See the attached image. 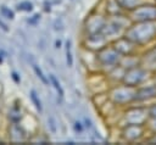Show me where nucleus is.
I'll use <instances>...</instances> for the list:
<instances>
[{"label":"nucleus","mask_w":156,"mask_h":145,"mask_svg":"<svg viewBox=\"0 0 156 145\" xmlns=\"http://www.w3.org/2000/svg\"><path fill=\"white\" fill-rule=\"evenodd\" d=\"M138 46H145L156 40V21L132 22L124 34Z\"/></svg>","instance_id":"f257e3e1"},{"label":"nucleus","mask_w":156,"mask_h":145,"mask_svg":"<svg viewBox=\"0 0 156 145\" xmlns=\"http://www.w3.org/2000/svg\"><path fill=\"white\" fill-rule=\"evenodd\" d=\"M132 21L128 17V13H119L113 16H107L105 26L101 30V33L107 38V40L111 43L118 37L123 35L126 29L130 26Z\"/></svg>","instance_id":"f03ea898"},{"label":"nucleus","mask_w":156,"mask_h":145,"mask_svg":"<svg viewBox=\"0 0 156 145\" xmlns=\"http://www.w3.org/2000/svg\"><path fill=\"white\" fill-rule=\"evenodd\" d=\"M135 93L136 88L117 83L107 91V97L117 107H127L135 102Z\"/></svg>","instance_id":"7ed1b4c3"},{"label":"nucleus","mask_w":156,"mask_h":145,"mask_svg":"<svg viewBox=\"0 0 156 145\" xmlns=\"http://www.w3.org/2000/svg\"><path fill=\"white\" fill-rule=\"evenodd\" d=\"M121 58H122V55L111 45V43L106 45L105 48H102L101 50L95 52V60H96L98 68L104 71L105 73L110 71L111 68H113L115 66L119 65Z\"/></svg>","instance_id":"20e7f679"},{"label":"nucleus","mask_w":156,"mask_h":145,"mask_svg":"<svg viewBox=\"0 0 156 145\" xmlns=\"http://www.w3.org/2000/svg\"><path fill=\"white\" fill-rule=\"evenodd\" d=\"M151 76H152V71L141 63V65H138L135 67L126 69L122 83L127 84L129 87L138 88V87L145 84L151 78Z\"/></svg>","instance_id":"39448f33"},{"label":"nucleus","mask_w":156,"mask_h":145,"mask_svg":"<svg viewBox=\"0 0 156 145\" xmlns=\"http://www.w3.org/2000/svg\"><path fill=\"white\" fill-rule=\"evenodd\" d=\"M149 118L147 106L143 104H132L127 106L122 115V122L124 124H146Z\"/></svg>","instance_id":"423d86ee"},{"label":"nucleus","mask_w":156,"mask_h":145,"mask_svg":"<svg viewBox=\"0 0 156 145\" xmlns=\"http://www.w3.org/2000/svg\"><path fill=\"white\" fill-rule=\"evenodd\" d=\"M128 17L132 22L156 21V2L150 1L138 6L135 10L128 12Z\"/></svg>","instance_id":"0eeeda50"},{"label":"nucleus","mask_w":156,"mask_h":145,"mask_svg":"<svg viewBox=\"0 0 156 145\" xmlns=\"http://www.w3.org/2000/svg\"><path fill=\"white\" fill-rule=\"evenodd\" d=\"M147 127L146 124H124L121 129V138L128 143H135L145 139Z\"/></svg>","instance_id":"6e6552de"},{"label":"nucleus","mask_w":156,"mask_h":145,"mask_svg":"<svg viewBox=\"0 0 156 145\" xmlns=\"http://www.w3.org/2000/svg\"><path fill=\"white\" fill-rule=\"evenodd\" d=\"M107 16L104 12H96L93 11L84 21V35L87 34H94L100 33L105 26Z\"/></svg>","instance_id":"1a4fd4ad"},{"label":"nucleus","mask_w":156,"mask_h":145,"mask_svg":"<svg viewBox=\"0 0 156 145\" xmlns=\"http://www.w3.org/2000/svg\"><path fill=\"white\" fill-rule=\"evenodd\" d=\"M108 44H110V41L107 40V38L101 32L84 35L83 41H82V46L89 52H96Z\"/></svg>","instance_id":"9d476101"},{"label":"nucleus","mask_w":156,"mask_h":145,"mask_svg":"<svg viewBox=\"0 0 156 145\" xmlns=\"http://www.w3.org/2000/svg\"><path fill=\"white\" fill-rule=\"evenodd\" d=\"M111 45L122 55V56H128V55H136L138 50L140 46H138L135 43H133L129 38L126 35H121L113 41H111Z\"/></svg>","instance_id":"9b49d317"},{"label":"nucleus","mask_w":156,"mask_h":145,"mask_svg":"<svg viewBox=\"0 0 156 145\" xmlns=\"http://www.w3.org/2000/svg\"><path fill=\"white\" fill-rule=\"evenodd\" d=\"M156 99V84H143L136 88L135 93V102L136 104H144L150 100ZM134 102V104H135Z\"/></svg>","instance_id":"f8f14e48"},{"label":"nucleus","mask_w":156,"mask_h":145,"mask_svg":"<svg viewBox=\"0 0 156 145\" xmlns=\"http://www.w3.org/2000/svg\"><path fill=\"white\" fill-rule=\"evenodd\" d=\"M9 138L12 143H21L27 139V132L26 129L18 124V123H12L9 127Z\"/></svg>","instance_id":"ddd939ff"},{"label":"nucleus","mask_w":156,"mask_h":145,"mask_svg":"<svg viewBox=\"0 0 156 145\" xmlns=\"http://www.w3.org/2000/svg\"><path fill=\"white\" fill-rule=\"evenodd\" d=\"M119 5V7L126 12H130L133 10H135L138 6L143 5V4H146V2H150V1H154V0H116Z\"/></svg>","instance_id":"4468645a"},{"label":"nucleus","mask_w":156,"mask_h":145,"mask_svg":"<svg viewBox=\"0 0 156 145\" xmlns=\"http://www.w3.org/2000/svg\"><path fill=\"white\" fill-rule=\"evenodd\" d=\"M104 13L106 16H113V15H119V13H124V11L119 7L118 2L116 0H106V5H105V10Z\"/></svg>","instance_id":"2eb2a0df"},{"label":"nucleus","mask_w":156,"mask_h":145,"mask_svg":"<svg viewBox=\"0 0 156 145\" xmlns=\"http://www.w3.org/2000/svg\"><path fill=\"white\" fill-rule=\"evenodd\" d=\"M49 82H50V84H51V85L55 88V90L57 91L58 96H60V97H62L65 93H63V88H62L61 83L58 82V79H57V78H56L54 74H50V76H49Z\"/></svg>","instance_id":"dca6fc26"},{"label":"nucleus","mask_w":156,"mask_h":145,"mask_svg":"<svg viewBox=\"0 0 156 145\" xmlns=\"http://www.w3.org/2000/svg\"><path fill=\"white\" fill-rule=\"evenodd\" d=\"M29 96H30V100H32V104L34 105V107H35L39 112H41V111H43V106H41V101H40V97H39V95H38V93H37L34 89H30Z\"/></svg>","instance_id":"f3484780"},{"label":"nucleus","mask_w":156,"mask_h":145,"mask_svg":"<svg viewBox=\"0 0 156 145\" xmlns=\"http://www.w3.org/2000/svg\"><path fill=\"white\" fill-rule=\"evenodd\" d=\"M66 62L68 67L73 66V56H72V43L71 40H68L66 43Z\"/></svg>","instance_id":"a211bd4d"},{"label":"nucleus","mask_w":156,"mask_h":145,"mask_svg":"<svg viewBox=\"0 0 156 145\" xmlns=\"http://www.w3.org/2000/svg\"><path fill=\"white\" fill-rule=\"evenodd\" d=\"M33 69H34V73L37 74V77L41 80V83L43 84H45V85H49V78L43 73V71H41V68L39 67V66H37V65H33Z\"/></svg>","instance_id":"6ab92c4d"},{"label":"nucleus","mask_w":156,"mask_h":145,"mask_svg":"<svg viewBox=\"0 0 156 145\" xmlns=\"http://www.w3.org/2000/svg\"><path fill=\"white\" fill-rule=\"evenodd\" d=\"M143 57V61L144 60H146L147 62H154V61H156V45L155 46H152L150 50H147L145 54H144V56H141Z\"/></svg>","instance_id":"aec40b11"},{"label":"nucleus","mask_w":156,"mask_h":145,"mask_svg":"<svg viewBox=\"0 0 156 145\" xmlns=\"http://www.w3.org/2000/svg\"><path fill=\"white\" fill-rule=\"evenodd\" d=\"M17 9L20 11H23V12H32L33 11V4L30 1H28V0H26V1L20 2L17 5Z\"/></svg>","instance_id":"412c9836"},{"label":"nucleus","mask_w":156,"mask_h":145,"mask_svg":"<svg viewBox=\"0 0 156 145\" xmlns=\"http://www.w3.org/2000/svg\"><path fill=\"white\" fill-rule=\"evenodd\" d=\"M0 12H1V15H2L4 17H6V18H9V19H13V17H15L13 11L10 10V9L6 7V6H1V7H0Z\"/></svg>","instance_id":"4be33fe9"},{"label":"nucleus","mask_w":156,"mask_h":145,"mask_svg":"<svg viewBox=\"0 0 156 145\" xmlns=\"http://www.w3.org/2000/svg\"><path fill=\"white\" fill-rule=\"evenodd\" d=\"M146 127H147L149 132L156 133V118H149V121L146 123Z\"/></svg>","instance_id":"5701e85b"},{"label":"nucleus","mask_w":156,"mask_h":145,"mask_svg":"<svg viewBox=\"0 0 156 145\" xmlns=\"http://www.w3.org/2000/svg\"><path fill=\"white\" fill-rule=\"evenodd\" d=\"M48 127L50 128L51 133H56V122H55V118L52 116H49L48 117Z\"/></svg>","instance_id":"b1692460"},{"label":"nucleus","mask_w":156,"mask_h":145,"mask_svg":"<svg viewBox=\"0 0 156 145\" xmlns=\"http://www.w3.org/2000/svg\"><path fill=\"white\" fill-rule=\"evenodd\" d=\"M147 111H149V117L150 118H156V102L149 105L147 106Z\"/></svg>","instance_id":"393cba45"},{"label":"nucleus","mask_w":156,"mask_h":145,"mask_svg":"<svg viewBox=\"0 0 156 145\" xmlns=\"http://www.w3.org/2000/svg\"><path fill=\"white\" fill-rule=\"evenodd\" d=\"M74 130H76V132H78V133H83V130H84L83 124H82L80 122L76 121V122H74Z\"/></svg>","instance_id":"a878e982"},{"label":"nucleus","mask_w":156,"mask_h":145,"mask_svg":"<svg viewBox=\"0 0 156 145\" xmlns=\"http://www.w3.org/2000/svg\"><path fill=\"white\" fill-rule=\"evenodd\" d=\"M11 78L13 79V82L15 83H20L21 82V78H20V76H18V73L17 72H15V71H12V73H11Z\"/></svg>","instance_id":"bb28decb"},{"label":"nucleus","mask_w":156,"mask_h":145,"mask_svg":"<svg viewBox=\"0 0 156 145\" xmlns=\"http://www.w3.org/2000/svg\"><path fill=\"white\" fill-rule=\"evenodd\" d=\"M0 28H1L2 30H5V32H7V30H9L7 26H6V24H5V23H4V22H2L1 19H0Z\"/></svg>","instance_id":"cd10ccee"},{"label":"nucleus","mask_w":156,"mask_h":145,"mask_svg":"<svg viewBox=\"0 0 156 145\" xmlns=\"http://www.w3.org/2000/svg\"><path fill=\"white\" fill-rule=\"evenodd\" d=\"M61 44H62V43H61V40H56V43H55V45H56V48H57V49H58V48H61Z\"/></svg>","instance_id":"c85d7f7f"},{"label":"nucleus","mask_w":156,"mask_h":145,"mask_svg":"<svg viewBox=\"0 0 156 145\" xmlns=\"http://www.w3.org/2000/svg\"><path fill=\"white\" fill-rule=\"evenodd\" d=\"M154 83L156 84V74H155V77H154Z\"/></svg>","instance_id":"c756f323"},{"label":"nucleus","mask_w":156,"mask_h":145,"mask_svg":"<svg viewBox=\"0 0 156 145\" xmlns=\"http://www.w3.org/2000/svg\"><path fill=\"white\" fill-rule=\"evenodd\" d=\"M1 62H2V58H1V57H0V63H1Z\"/></svg>","instance_id":"7c9ffc66"}]
</instances>
